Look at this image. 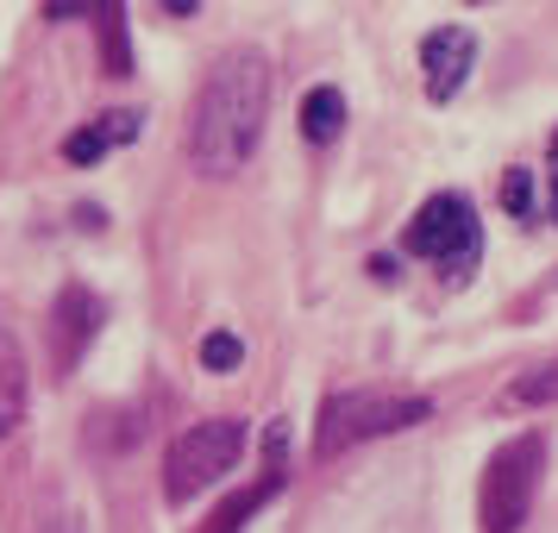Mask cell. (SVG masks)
Returning a JSON list of instances; mask_svg holds the SVG:
<instances>
[{
    "label": "cell",
    "instance_id": "6da1fadb",
    "mask_svg": "<svg viewBox=\"0 0 558 533\" xmlns=\"http://www.w3.org/2000/svg\"><path fill=\"white\" fill-rule=\"evenodd\" d=\"M264 120H270V57L232 45L214 57L202 95L189 107V163L214 182L239 177L264 138Z\"/></svg>",
    "mask_w": 558,
    "mask_h": 533
},
{
    "label": "cell",
    "instance_id": "7a4b0ae2",
    "mask_svg": "<svg viewBox=\"0 0 558 533\" xmlns=\"http://www.w3.org/2000/svg\"><path fill=\"white\" fill-rule=\"evenodd\" d=\"M433 414L427 396H402V389H339L320 402V427H314V452L332 458L345 446H364V439H383V433L421 427Z\"/></svg>",
    "mask_w": 558,
    "mask_h": 533
},
{
    "label": "cell",
    "instance_id": "3957f363",
    "mask_svg": "<svg viewBox=\"0 0 558 533\" xmlns=\"http://www.w3.org/2000/svg\"><path fill=\"white\" fill-rule=\"evenodd\" d=\"M239 458H245V421L214 414V421L182 427L177 439H170V452H163V496H170V502L202 496L207 483H220Z\"/></svg>",
    "mask_w": 558,
    "mask_h": 533
},
{
    "label": "cell",
    "instance_id": "277c9868",
    "mask_svg": "<svg viewBox=\"0 0 558 533\" xmlns=\"http://www.w3.org/2000/svg\"><path fill=\"white\" fill-rule=\"evenodd\" d=\"M539 464H546V439L539 433H521V439H508L502 452L489 458L483 489H477L483 533H521V521L533 514V496H539Z\"/></svg>",
    "mask_w": 558,
    "mask_h": 533
},
{
    "label": "cell",
    "instance_id": "5b68a950",
    "mask_svg": "<svg viewBox=\"0 0 558 533\" xmlns=\"http://www.w3.org/2000/svg\"><path fill=\"white\" fill-rule=\"evenodd\" d=\"M402 245L414 257H433L439 270H458V277H464L483 252V232H477V214H471L464 195H433V202L408 220Z\"/></svg>",
    "mask_w": 558,
    "mask_h": 533
},
{
    "label": "cell",
    "instance_id": "8992f818",
    "mask_svg": "<svg viewBox=\"0 0 558 533\" xmlns=\"http://www.w3.org/2000/svg\"><path fill=\"white\" fill-rule=\"evenodd\" d=\"M471 63H477V32L471 26L427 32V45H421V70H427V95L433 101H452L458 88L471 82Z\"/></svg>",
    "mask_w": 558,
    "mask_h": 533
},
{
    "label": "cell",
    "instance_id": "52a82bcc",
    "mask_svg": "<svg viewBox=\"0 0 558 533\" xmlns=\"http://www.w3.org/2000/svg\"><path fill=\"white\" fill-rule=\"evenodd\" d=\"M51 332H57V371H70V364L88 352V339L101 332V302H95L82 282H70L51 307Z\"/></svg>",
    "mask_w": 558,
    "mask_h": 533
},
{
    "label": "cell",
    "instance_id": "ba28073f",
    "mask_svg": "<svg viewBox=\"0 0 558 533\" xmlns=\"http://www.w3.org/2000/svg\"><path fill=\"white\" fill-rule=\"evenodd\" d=\"M26 402H32L26 352H20L13 327L0 320V439H7V433H20V421H26Z\"/></svg>",
    "mask_w": 558,
    "mask_h": 533
},
{
    "label": "cell",
    "instance_id": "9c48e42d",
    "mask_svg": "<svg viewBox=\"0 0 558 533\" xmlns=\"http://www.w3.org/2000/svg\"><path fill=\"white\" fill-rule=\"evenodd\" d=\"M282 489V471H270V477H257L252 489H239V496H227V502L214 508V521H207L202 533H245V521H252L257 508L270 502V496H277Z\"/></svg>",
    "mask_w": 558,
    "mask_h": 533
},
{
    "label": "cell",
    "instance_id": "30bf717a",
    "mask_svg": "<svg viewBox=\"0 0 558 533\" xmlns=\"http://www.w3.org/2000/svg\"><path fill=\"white\" fill-rule=\"evenodd\" d=\"M339 126H345V95H339V88H307L302 132L314 138V145H332V138H339Z\"/></svg>",
    "mask_w": 558,
    "mask_h": 533
},
{
    "label": "cell",
    "instance_id": "8fae6325",
    "mask_svg": "<svg viewBox=\"0 0 558 533\" xmlns=\"http://www.w3.org/2000/svg\"><path fill=\"white\" fill-rule=\"evenodd\" d=\"M546 402H558V358L521 371V377L502 389V408H546Z\"/></svg>",
    "mask_w": 558,
    "mask_h": 533
},
{
    "label": "cell",
    "instance_id": "7c38bea8",
    "mask_svg": "<svg viewBox=\"0 0 558 533\" xmlns=\"http://www.w3.org/2000/svg\"><path fill=\"white\" fill-rule=\"evenodd\" d=\"M101 26V57H107V76H132V51H126V13L120 7H101L95 13Z\"/></svg>",
    "mask_w": 558,
    "mask_h": 533
},
{
    "label": "cell",
    "instance_id": "4fadbf2b",
    "mask_svg": "<svg viewBox=\"0 0 558 533\" xmlns=\"http://www.w3.org/2000/svg\"><path fill=\"white\" fill-rule=\"evenodd\" d=\"M239 358H245V346H239V332H207L202 339V371H239Z\"/></svg>",
    "mask_w": 558,
    "mask_h": 533
},
{
    "label": "cell",
    "instance_id": "5bb4252c",
    "mask_svg": "<svg viewBox=\"0 0 558 533\" xmlns=\"http://www.w3.org/2000/svg\"><path fill=\"white\" fill-rule=\"evenodd\" d=\"M107 152H113V138H107V132H101V120H95V126H82V132H70V138H63V157H70V163H101Z\"/></svg>",
    "mask_w": 558,
    "mask_h": 533
},
{
    "label": "cell",
    "instance_id": "9a60e30c",
    "mask_svg": "<svg viewBox=\"0 0 558 533\" xmlns=\"http://www.w3.org/2000/svg\"><path fill=\"white\" fill-rule=\"evenodd\" d=\"M502 202H508V214H527V207H533V182H527V170H508V177H502Z\"/></svg>",
    "mask_w": 558,
    "mask_h": 533
},
{
    "label": "cell",
    "instance_id": "2e32d148",
    "mask_svg": "<svg viewBox=\"0 0 558 533\" xmlns=\"http://www.w3.org/2000/svg\"><path fill=\"white\" fill-rule=\"evenodd\" d=\"M101 7H45V20H95Z\"/></svg>",
    "mask_w": 558,
    "mask_h": 533
}]
</instances>
